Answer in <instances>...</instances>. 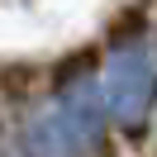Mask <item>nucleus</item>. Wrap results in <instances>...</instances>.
<instances>
[{
	"mask_svg": "<svg viewBox=\"0 0 157 157\" xmlns=\"http://www.w3.org/2000/svg\"><path fill=\"white\" fill-rule=\"evenodd\" d=\"M33 81H38L33 67H10V71H0V90H5V95H29Z\"/></svg>",
	"mask_w": 157,
	"mask_h": 157,
	"instance_id": "1",
	"label": "nucleus"
}]
</instances>
